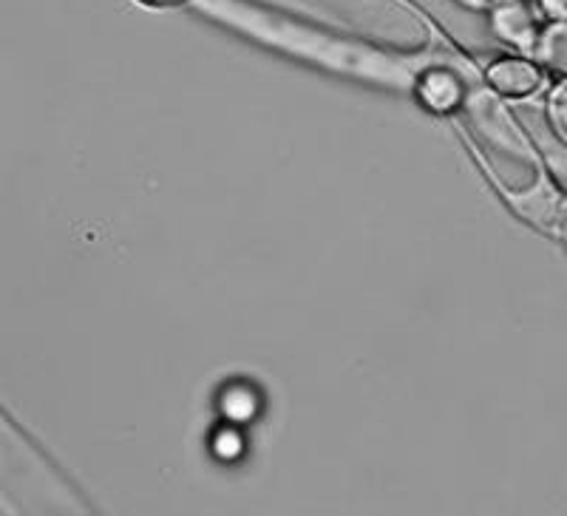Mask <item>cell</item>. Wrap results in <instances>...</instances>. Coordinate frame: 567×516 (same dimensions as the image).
Here are the masks:
<instances>
[{"label": "cell", "instance_id": "cell-9", "mask_svg": "<svg viewBox=\"0 0 567 516\" xmlns=\"http://www.w3.org/2000/svg\"><path fill=\"white\" fill-rule=\"evenodd\" d=\"M494 3H519V0H491V7H494Z\"/></svg>", "mask_w": 567, "mask_h": 516}, {"label": "cell", "instance_id": "cell-4", "mask_svg": "<svg viewBox=\"0 0 567 516\" xmlns=\"http://www.w3.org/2000/svg\"><path fill=\"white\" fill-rule=\"evenodd\" d=\"M423 97L437 111L460 109L465 103V89L457 74L445 72V69H434L432 74L423 78Z\"/></svg>", "mask_w": 567, "mask_h": 516}, {"label": "cell", "instance_id": "cell-3", "mask_svg": "<svg viewBox=\"0 0 567 516\" xmlns=\"http://www.w3.org/2000/svg\"><path fill=\"white\" fill-rule=\"evenodd\" d=\"M530 54L542 65V72L567 80V20H545Z\"/></svg>", "mask_w": 567, "mask_h": 516}, {"label": "cell", "instance_id": "cell-1", "mask_svg": "<svg viewBox=\"0 0 567 516\" xmlns=\"http://www.w3.org/2000/svg\"><path fill=\"white\" fill-rule=\"evenodd\" d=\"M491 12V32L503 40L505 45L516 49V52L530 54L539 38V29L545 20L536 14L530 7V0H519V3H494Z\"/></svg>", "mask_w": 567, "mask_h": 516}, {"label": "cell", "instance_id": "cell-7", "mask_svg": "<svg viewBox=\"0 0 567 516\" xmlns=\"http://www.w3.org/2000/svg\"><path fill=\"white\" fill-rule=\"evenodd\" d=\"M142 7H151V9H174L187 3V0H140Z\"/></svg>", "mask_w": 567, "mask_h": 516}, {"label": "cell", "instance_id": "cell-5", "mask_svg": "<svg viewBox=\"0 0 567 516\" xmlns=\"http://www.w3.org/2000/svg\"><path fill=\"white\" fill-rule=\"evenodd\" d=\"M550 120H554L556 131L567 140V80L554 91V97H550Z\"/></svg>", "mask_w": 567, "mask_h": 516}, {"label": "cell", "instance_id": "cell-2", "mask_svg": "<svg viewBox=\"0 0 567 516\" xmlns=\"http://www.w3.org/2000/svg\"><path fill=\"white\" fill-rule=\"evenodd\" d=\"M491 89L508 100H525L545 85V72L534 58L523 54H508V58H496L485 72Z\"/></svg>", "mask_w": 567, "mask_h": 516}, {"label": "cell", "instance_id": "cell-6", "mask_svg": "<svg viewBox=\"0 0 567 516\" xmlns=\"http://www.w3.org/2000/svg\"><path fill=\"white\" fill-rule=\"evenodd\" d=\"M542 20H567V0H530Z\"/></svg>", "mask_w": 567, "mask_h": 516}, {"label": "cell", "instance_id": "cell-8", "mask_svg": "<svg viewBox=\"0 0 567 516\" xmlns=\"http://www.w3.org/2000/svg\"><path fill=\"white\" fill-rule=\"evenodd\" d=\"M460 7L471 9V12H488L491 0H457Z\"/></svg>", "mask_w": 567, "mask_h": 516}]
</instances>
